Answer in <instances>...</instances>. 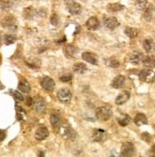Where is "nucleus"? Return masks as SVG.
<instances>
[{
  "label": "nucleus",
  "instance_id": "obj_4",
  "mask_svg": "<svg viewBox=\"0 0 155 157\" xmlns=\"http://www.w3.org/2000/svg\"><path fill=\"white\" fill-rule=\"evenodd\" d=\"M32 105H33L34 110L37 113H44L45 112H46V108H47L46 102H45L44 99H42L40 96H36L33 99Z\"/></svg>",
  "mask_w": 155,
  "mask_h": 157
},
{
  "label": "nucleus",
  "instance_id": "obj_34",
  "mask_svg": "<svg viewBox=\"0 0 155 157\" xmlns=\"http://www.w3.org/2000/svg\"><path fill=\"white\" fill-rule=\"evenodd\" d=\"M11 94H12V95L14 97L15 100H18V101H23V100H24V96L20 94L19 91L14 90V91H12Z\"/></svg>",
  "mask_w": 155,
  "mask_h": 157
},
{
  "label": "nucleus",
  "instance_id": "obj_27",
  "mask_svg": "<svg viewBox=\"0 0 155 157\" xmlns=\"http://www.w3.org/2000/svg\"><path fill=\"white\" fill-rule=\"evenodd\" d=\"M152 46H153V42L151 39L148 38V39H145L144 42H143V47L145 49V51L147 52H151L152 50Z\"/></svg>",
  "mask_w": 155,
  "mask_h": 157
},
{
  "label": "nucleus",
  "instance_id": "obj_12",
  "mask_svg": "<svg viewBox=\"0 0 155 157\" xmlns=\"http://www.w3.org/2000/svg\"><path fill=\"white\" fill-rule=\"evenodd\" d=\"M15 18L12 15H8L5 16L3 19L1 20V25L4 28H7V29H12V28H15Z\"/></svg>",
  "mask_w": 155,
  "mask_h": 157
},
{
  "label": "nucleus",
  "instance_id": "obj_41",
  "mask_svg": "<svg viewBox=\"0 0 155 157\" xmlns=\"http://www.w3.org/2000/svg\"><path fill=\"white\" fill-rule=\"evenodd\" d=\"M2 88H3V86H2L1 83H0V89H2Z\"/></svg>",
  "mask_w": 155,
  "mask_h": 157
},
{
  "label": "nucleus",
  "instance_id": "obj_14",
  "mask_svg": "<svg viewBox=\"0 0 155 157\" xmlns=\"http://www.w3.org/2000/svg\"><path fill=\"white\" fill-rule=\"evenodd\" d=\"M63 135L65 138L70 139V140H75L76 137H77L75 131L72 130L70 126H66V127L63 128Z\"/></svg>",
  "mask_w": 155,
  "mask_h": 157
},
{
  "label": "nucleus",
  "instance_id": "obj_38",
  "mask_svg": "<svg viewBox=\"0 0 155 157\" xmlns=\"http://www.w3.org/2000/svg\"><path fill=\"white\" fill-rule=\"evenodd\" d=\"M6 138V132L0 130V142H2Z\"/></svg>",
  "mask_w": 155,
  "mask_h": 157
},
{
  "label": "nucleus",
  "instance_id": "obj_16",
  "mask_svg": "<svg viewBox=\"0 0 155 157\" xmlns=\"http://www.w3.org/2000/svg\"><path fill=\"white\" fill-rule=\"evenodd\" d=\"M77 49L75 46L74 45H67L65 48H64V54L66 55L68 58H72L76 55Z\"/></svg>",
  "mask_w": 155,
  "mask_h": 157
},
{
  "label": "nucleus",
  "instance_id": "obj_35",
  "mask_svg": "<svg viewBox=\"0 0 155 157\" xmlns=\"http://www.w3.org/2000/svg\"><path fill=\"white\" fill-rule=\"evenodd\" d=\"M141 138H142V140L148 142V143H149L151 141V135L148 132H143L141 135Z\"/></svg>",
  "mask_w": 155,
  "mask_h": 157
},
{
  "label": "nucleus",
  "instance_id": "obj_39",
  "mask_svg": "<svg viewBox=\"0 0 155 157\" xmlns=\"http://www.w3.org/2000/svg\"><path fill=\"white\" fill-rule=\"evenodd\" d=\"M32 102H33V99L31 96H28V97L26 98V104L28 105V106H32Z\"/></svg>",
  "mask_w": 155,
  "mask_h": 157
},
{
  "label": "nucleus",
  "instance_id": "obj_37",
  "mask_svg": "<svg viewBox=\"0 0 155 157\" xmlns=\"http://www.w3.org/2000/svg\"><path fill=\"white\" fill-rule=\"evenodd\" d=\"M144 17H145L148 21H150V20H151V17H152L151 9H148V10L146 11V13H145V14H144Z\"/></svg>",
  "mask_w": 155,
  "mask_h": 157
},
{
  "label": "nucleus",
  "instance_id": "obj_1",
  "mask_svg": "<svg viewBox=\"0 0 155 157\" xmlns=\"http://www.w3.org/2000/svg\"><path fill=\"white\" fill-rule=\"evenodd\" d=\"M96 118L101 120V121H108V120L112 116V109L109 106L99 107L95 113Z\"/></svg>",
  "mask_w": 155,
  "mask_h": 157
},
{
  "label": "nucleus",
  "instance_id": "obj_31",
  "mask_svg": "<svg viewBox=\"0 0 155 157\" xmlns=\"http://www.w3.org/2000/svg\"><path fill=\"white\" fill-rule=\"evenodd\" d=\"M147 4H148V0H136V7L139 10H144L147 7Z\"/></svg>",
  "mask_w": 155,
  "mask_h": 157
},
{
  "label": "nucleus",
  "instance_id": "obj_24",
  "mask_svg": "<svg viewBox=\"0 0 155 157\" xmlns=\"http://www.w3.org/2000/svg\"><path fill=\"white\" fill-rule=\"evenodd\" d=\"M125 33L127 36H129L130 38H135L136 36L138 35V30L135 29V28L127 27L125 29Z\"/></svg>",
  "mask_w": 155,
  "mask_h": 157
},
{
  "label": "nucleus",
  "instance_id": "obj_26",
  "mask_svg": "<svg viewBox=\"0 0 155 157\" xmlns=\"http://www.w3.org/2000/svg\"><path fill=\"white\" fill-rule=\"evenodd\" d=\"M130 122H131V118L127 114H124L123 117L118 118V123H119L120 126H123V127L127 126L129 124H130Z\"/></svg>",
  "mask_w": 155,
  "mask_h": 157
},
{
  "label": "nucleus",
  "instance_id": "obj_3",
  "mask_svg": "<svg viewBox=\"0 0 155 157\" xmlns=\"http://www.w3.org/2000/svg\"><path fill=\"white\" fill-rule=\"evenodd\" d=\"M139 78L146 83H153L155 81V72L150 69H145L139 72Z\"/></svg>",
  "mask_w": 155,
  "mask_h": 157
},
{
  "label": "nucleus",
  "instance_id": "obj_17",
  "mask_svg": "<svg viewBox=\"0 0 155 157\" xmlns=\"http://www.w3.org/2000/svg\"><path fill=\"white\" fill-rule=\"evenodd\" d=\"M126 82V77L124 75H117L112 82V87L114 89H121Z\"/></svg>",
  "mask_w": 155,
  "mask_h": 157
},
{
  "label": "nucleus",
  "instance_id": "obj_6",
  "mask_svg": "<svg viewBox=\"0 0 155 157\" xmlns=\"http://www.w3.org/2000/svg\"><path fill=\"white\" fill-rule=\"evenodd\" d=\"M135 153L134 145L130 142H125L121 147V155L122 156H132Z\"/></svg>",
  "mask_w": 155,
  "mask_h": 157
},
{
  "label": "nucleus",
  "instance_id": "obj_22",
  "mask_svg": "<svg viewBox=\"0 0 155 157\" xmlns=\"http://www.w3.org/2000/svg\"><path fill=\"white\" fill-rule=\"evenodd\" d=\"M142 62L145 67H148L149 69L155 67V58L153 56H151V55H148V56L144 57Z\"/></svg>",
  "mask_w": 155,
  "mask_h": 157
},
{
  "label": "nucleus",
  "instance_id": "obj_11",
  "mask_svg": "<svg viewBox=\"0 0 155 157\" xmlns=\"http://www.w3.org/2000/svg\"><path fill=\"white\" fill-rule=\"evenodd\" d=\"M49 134H50L49 130L46 127H40L37 128V131L35 132V138L38 141H42V140L46 139V138L49 136Z\"/></svg>",
  "mask_w": 155,
  "mask_h": 157
},
{
  "label": "nucleus",
  "instance_id": "obj_21",
  "mask_svg": "<svg viewBox=\"0 0 155 157\" xmlns=\"http://www.w3.org/2000/svg\"><path fill=\"white\" fill-rule=\"evenodd\" d=\"M18 90L22 92H24V94H29V92L31 91V86L29 84V82L25 79L20 80L19 84H18Z\"/></svg>",
  "mask_w": 155,
  "mask_h": 157
},
{
  "label": "nucleus",
  "instance_id": "obj_7",
  "mask_svg": "<svg viewBox=\"0 0 155 157\" xmlns=\"http://www.w3.org/2000/svg\"><path fill=\"white\" fill-rule=\"evenodd\" d=\"M41 87L47 91H52L54 90V87H55V82L54 80L49 76H45L41 79Z\"/></svg>",
  "mask_w": 155,
  "mask_h": 157
},
{
  "label": "nucleus",
  "instance_id": "obj_28",
  "mask_svg": "<svg viewBox=\"0 0 155 157\" xmlns=\"http://www.w3.org/2000/svg\"><path fill=\"white\" fill-rule=\"evenodd\" d=\"M16 41V37L13 35H11V34H6L4 36V43L6 45H11V44H13L14 42Z\"/></svg>",
  "mask_w": 155,
  "mask_h": 157
},
{
  "label": "nucleus",
  "instance_id": "obj_19",
  "mask_svg": "<svg viewBox=\"0 0 155 157\" xmlns=\"http://www.w3.org/2000/svg\"><path fill=\"white\" fill-rule=\"evenodd\" d=\"M143 58H144V55L139 52H134L130 54V62L134 64V65H138L140 64L142 61H143Z\"/></svg>",
  "mask_w": 155,
  "mask_h": 157
},
{
  "label": "nucleus",
  "instance_id": "obj_42",
  "mask_svg": "<svg viewBox=\"0 0 155 157\" xmlns=\"http://www.w3.org/2000/svg\"><path fill=\"white\" fill-rule=\"evenodd\" d=\"M0 63H1V56H0Z\"/></svg>",
  "mask_w": 155,
  "mask_h": 157
},
{
  "label": "nucleus",
  "instance_id": "obj_5",
  "mask_svg": "<svg viewBox=\"0 0 155 157\" xmlns=\"http://www.w3.org/2000/svg\"><path fill=\"white\" fill-rule=\"evenodd\" d=\"M71 97H72L71 91L69 89L62 88L57 92V98L62 103H69L71 100Z\"/></svg>",
  "mask_w": 155,
  "mask_h": 157
},
{
  "label": "nucleus",
  "instance_id": "obj_36",
  "mask_svg": "<svg viewBox=\"0 0 155 157\" xmlns=\"http://www.w3.org/2000/svg\"><path fill=\"white\" fill-rule=\"evenodd\" d=\"M58 22H59V18H58L57 14L56 13H53L51 15V23L53 26H56V25H58Z\"/></svg>",
  "mask_w": 155,
  "mask_h": 157
},
{
  "label": "nucleus",
  "instance_id": "obj_20",
  "mask_svg": "<svg viewBox=\"0 0 155 157\" xmlns=\"http://www.w3.org/2000/svg\"><path fill=\"white\" fill-rule=\"evenodd\" d=\"M134 123L137 126H143L148 124V118L144 113H137L134 117Z\"/></svg>",
  "mask_w": 155,
  "mask_h": 157
},
{
  "label": "nucleus",
  "instance_id": "obj_30",
  "mask_svg": "<svg viewBox=\"0 0 155 157\" xmlns=\"http://www.w3.org/2000/svg\"><path fill=\"white\" fill-rule=\"evenodd\" d=\"M0 5L3 10H9L12 7V3L10 0H0Z\"/></svg>",
  "mask_w": 155,
  "mask_h": 157
},
{
  "label": "nucleus",
  "instance_id": "obj_33",
  "mask_svg": "<svg viewBox=\"0 0 155 157\" xmlns=\"http://www.w3.org/2000/svg\"><path fill=\"white\" fill-rule=\"evenodd\" d=\"M16 112H17V118L19 119V121L23 120V114H25V110L21 108V107H18L16 106Z\"/></svg>",
  "mask_w": 155,
  "mask_h": 157
},
{
  "label": "nucleus",
  "instance_id": "obj_23",
  "mask_svg": "<svg viewBox=\"0 0 155 157\" xmlns=\"http://www.w3.org/2000/svg\"><path fill=\"white\" fill-rule=\"evenodd\" d=\"M87 66L84 63H76L74 66V71L76 73H79V75H83L87 71Z\"/></svg>",
  "mask_w": 155,
  "mask_h": 157
},
{
  "label": "nucleus",
  "instance_id": "obj_18",
  "mask_svg": "<svg viewBox=\"0 0 155 157\" xmlns=\"http://www.w3.org/2000/svg\"><path fill=\"white\" fill-rule=\"evenodd\" d=\"M99 21L96 17L93 16V17H89V19L87 20L86 22V26L89 30L90 31H94V30H97L98 28H99Z\"/></svg>",
  "mask_w": 155,
  "mask_h": 157
},
{
  "label": "nucleus",
  "instance_id": "obj_8",
  "mask_svg": "<svg viewBox=\"0 0 155 157\" xmlns=\"http://www.w3.org/2000/svg\"><path fill=\"white\" fill-rule=\"evenodd\" d=\"M107 132L104 130H101V128H95L93 132V140L94 142H104L107 139Z\"/></svg>",
  "mask_w": 155,
  "mask_h": 157
},
{
  "label": "nucleus",
  "instance_id": "obj_10",
  "mask_svg": "<svg viewBox=\"0 0 155 157\" xmlns=\"http://www.w3.org/2000/svg\"><path fill=\"white\" fill-rule=\"evenodd\" d=\"M82 58H83L86 62L93 64V65H97V64H98L97 55L93 53V52H83V53H82Z\"/></svg>",
  "mask_w": 155,
  "mask_h": 157
},
{
  "label": "nucleus",
  "instance_id": "obj_13",
  "mask_svg": "<svg viewBox=\"0 0 155 157\" xmlns=\"http://www.w3.org/2000/svg\"><path fill=\"white\" fill-rule=\"evenodd\" d=\"M130 91L124 90V91L121 92V94H119L117 95V97L115 99V103H116V105H123L130 99Z\"/></svg>",
  "mask_w": 155,
  "mask_h": 157
},
{
  "label": "nucleus",
  "instance_id": "obj_9",
  "mask_svg": "<svg viewBox=\"0 0 155 157\" xmlns=\"http://www.w3.org/2000/svg\"><path fill=\"white\" fill-rule=\"evenodd\" d=\"M50 121H51L52 128H54V131L58 132L61 128V117H60V115L56 113H52L50 116Z\"/></svg>",
  "mask_w": 155,
  "mask_h": 157
},
{
  "label": "nucleus",
  "instance_id": "obj_2",
  "mask_svg": "<svg viewBox=\"0 0 155 157\" xmlns=\"http://www.w3.org/2000/svg\"><path fill=\"white\" fill-rule=\"evenodd\" d=\"M65 5H66L68 12L72 15H77L82 11L81 5L77 3L76 1H74V0H66Z\"/></svg>",
  "mask_w": 155,
  "mask_h": 157
},
{
  "label": "nucleus",
  "instance_id": "obj_29",
  "mask_svg": "<svg viewBox=\"0 0 155 157\" xmlns=\"http://www.w3.org/2000/svg\"><path fill=\"white\" fill-rule=\"evenodd\" d=\"M107 64H108V67L113 68V69H116V68H118V67L120 66L119 61H118L117 59H115V58H111V59H108V62H107Z\"/></svg>",
  "mask_w": 155,
  "mask_h": 157
},
{
  "label": "nucleus",
  "instance_id": "obj_25",
  "mask_svg": "<svg viewBox=\"0 0 155 157\" xmlns=\"http://www.w3.org/2000/svg\"><path fill=\"white\" fill-rule=\"evenodd\" d=\"M124 9V6L119 4V3H112V4H108V11L112 12V13H116V12H120Z\"/></svg>",
  "mask_w": 155,
  "mask_h": 157
},
{
  "label": "nucleus",
  "instance_id": "obj_40",
  "mask_svg": "<svg viewBox=\"0 0 155 157\" xmlns=\"http://www.w3.org/2000/svg\"><path fill=\"white\" fill-rule=\"evenodd\" d=\"M150 154L153 155V156H155V146H152L151 150H150Z\"/></svg>",
  "mask_w": 155,
  "mask_h": 157
},
{
  "label": "nucleus",
  "instance_id": "obj_15",
  "mask_svg": "<svg viewBox=\"0 0 155 157\" xmlns=\"http://www.w3.org/2000/svg\"><path fill=\"white\" fill-rule=\"evenodd\" d=\"M104 25H105V27L108 28V29L114 30L115 28H117L118 26H119V21L117 20L116 17L111 16V17L106 18L105 21H104Z\"/></svg>",
  "mask_w": 155,
  "mask_h": 157
},
{
  "label": "nucleus",
  "instance_id": "obj_43",
  "mask_svg": "<svg viewBox=\"0 0 155 157\" xmlns=\"http://www.w3.org/2000/svg\"><path fill=\"white\" fill-rule=\"evenodd\" d=\"M154 47H155V44H154Z\"/></svg>",
  "mask_w": 155,
  "mask_h": 157
},
{
  "label": "nucleus",
  "instance_id": "obj_32",
  "mask_svg": "<svg viewBox=\"0 0 155 157\" xmlns=\"http://www.w3.org/2000/svg\"><path fill=\"white\" fill-rule=\"evenodd\" d=\"M72 79V75L70 73H64L60 76V80L63 82V83H67V82H70Z\"/></svg>",
  "mask_w": 155,
  "mask_h": 157
}]
</instances>
